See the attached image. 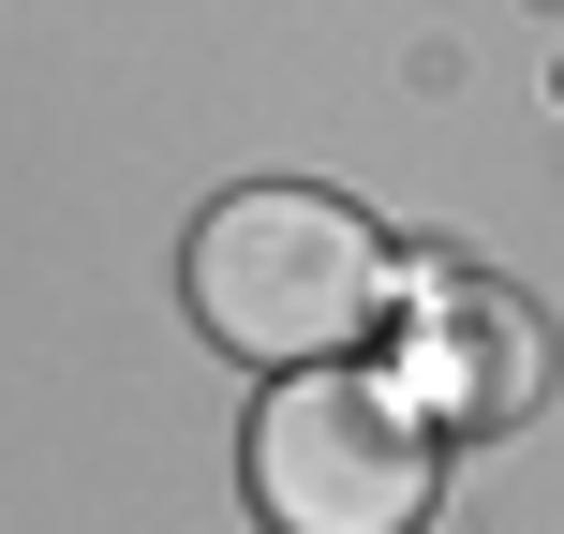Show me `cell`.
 <instances>
[{"label": "cell", "instance_id": "3957f363", "mask_svg": "<svg viewBox=\"0 0 564 534\" xmlns=\"http://www.w3.org/2000/svg\"><path fill=\"white\" fill-rule=\"evenodd\" d=\"M550 401V327L535 297L506 282H431L416 297V416H460V431H506Z\"/></svg>", "mask_w": 564, "mask_h": 534}, {"label": "cell", "instance_id": "6da1fadb", "mask_svg": "<svg viewBox=\"0 0 564 534\" xmlns=\"http://www.w3.org/2000/svg\"><path fill=\"white\" fill-rule=\"evenodd\" d=\"M194 327L224 341V357H253V371H327V357H357L371 327H387V282L401 253L371 238V208L357 194H327V178H253V194H224L194 224Z\"/></svg>", "mask_w": 564, "mask_h": 534}, {"label": "cell", "instance_id": "7a4b0ae2", "mask_svg": "<svg viewBox=\"0 0 564 534\" xmlns=\"http://www.w3.org/2000/svg\"><path fill=\"white\" fill-rule=\"evenodd\" d=\"M446 490L416 386H357V371H297L253 401V520L268 534H416Z\"/></svg>", "mask_w": 564, "mask_h": 534}]
</instances>
